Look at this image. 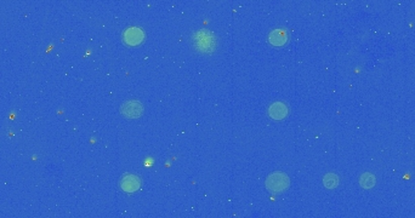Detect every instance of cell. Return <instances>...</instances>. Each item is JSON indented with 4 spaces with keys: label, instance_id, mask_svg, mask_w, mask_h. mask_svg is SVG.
<instances>
[{
    "label": "cell",
    "instance_id": "1",
    "mask_svg": "<svg viewBox=\"0 0 415 218\" xmlns=\"http://www.w3.org/2000/svg\"><path fill=\"white\" fill-rule=\"evenodd\" d=\"M290 180L283 172H273L266 180V188L273 194H281L289 188Z\"/></svg>",
    "mask_w": 415,
    "mask_h": 218
},
{
    "label": "cell",
    "instance_id": "2",
    "mask_svg": "<svg viewBox=\"0 0 415 218\" xmlns=\"http://www.w3.org/2000/svg\"><path fill=\"white\" fill-rule=\"evenodd\" d=\"M195 44L197 48H198L199 51H202V52H210V51L214 50L216 41H215V38L211 33L202 30V32L196 34Z\"/></svg>",
    "mask_w": 415,
    "mask_h": 218
},
{
    "label": "cell",
    "instance_id": "3",
    "mask_svg": "<svg viewBox=\"0 0 415 218\" xmlns=\"http://www.w3.org/2000/svg\"><path fill=\"white\" fill-rule=\"evenodd\" d=\"M120 112H122V114L125 118L135 119V118L141 117L142 113H144V107H142L141 103L137 101H128L122 105Z\"/></svg>",
    "mask_w": 415,
    "mask_h": 218
},
{
    "label": "cell",
    "instance_id": "4",
    "mask_svg": "<svg viewBox=\"0 0 415 218\" xmlns=\"http://www.w3.org/2000/svg\"><path fill=\"white\" fill-rule=\"evenodd\" d=\"M123 39L125 41V44L129 45V46H137V45H140L144 41L145 33L142 29L135 28L134 27V28H129L125 30Z\"/></svg>",
    "mask_w": 415,
    "mask_h": 218
},
{
    "label": "cell",
    "instance_id": "5",
    "mask_svg": "<svg viewBox=\"0 0 415 218\" xmlns=\"http://www.w3.org/2000/svg\"><path fill=\"white\" fill-rule=\"evenodd\" d=\"M268 115L274 120H282L287 118L288 115V107L284 103L275 102L271 105L268 109Z\"/></svg>",
    "mask_w": 415,
    "mask_h": 218
},
{
    "label": "cell",
    "instance_id": "6",
    "mask_svg": "<svg viewBox=\"0 0 415 218\" xmlns=\"http://www.w3.org/2000/svg\"><path fill=\"white\" fill-rule=\"evenodd\" d=\"M120 186H122V188L124 190H125V192L132 193V192H136V190L140 188L141 182L137 177H136V176L128 175V176H125V177L123 178Z\"/></svg>",
    "mask_w": 415,
    "mask_h": 218
},
{
    "label": "cell",
    "instance_id": "7",
    "mask_svg": "<svg viewBox=\"0 0 415 218\" xmlns=\"http://www.w3.org/2000/svg\"><path fill=\"white\" fill-rule=\"evenodd\" d=\"M268 40L273 46H282L288 41V34L284 29H274L269 34Z\"/></svg>",
    "mask_w": 415,
    "mask_h": 218
},
{
    "label": "cell",
    "instance_id": "8",
    "mask_svg": "<svg viewBox=\"0 0 415 218\" xmlns=\"http://www.w3.org/2000/svg\"><path fill=\"white\" fill-rule=\"evenodd\" d=\"M375 176L372 175V174H364L360 176L359 178V183L360 186L363 188H365V189H371L375 186Z\"/></svg>",
    "mask_w": 415,
    "mask_h": 218
},
{
    "label": "cell",
    "instance_id": "9",
    "mask_svg": "<svg viewBox=\"0 0 415 218\" xmlns=\"http://www.w3.org/2000/svg\"><path fill=\"white\" fill-rule=\"evenodd\" d=\"M323 184L329 189L338 187L339 184V177L335 174H328L323 178Z\"/></svg>",
    "mask_w": 415,
    "mask_h": 218
}]
</instances>
